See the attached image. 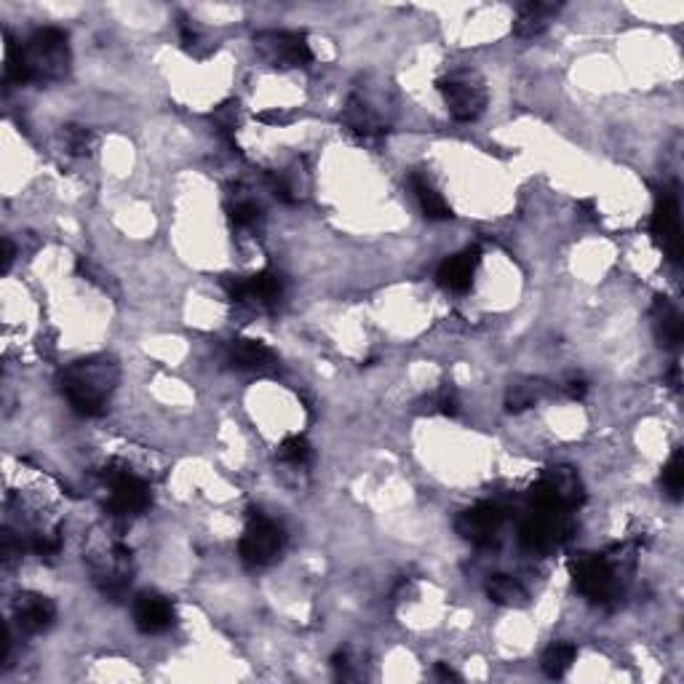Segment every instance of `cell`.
Segmentation results:
<instances>
[{
    "label": "cell",
    "mask_w": 684,
    "mask_h": 684,
    "mask_svg": "<svg viewBox=\"0 0 684 684\" xmlns=\"http://www.w3.org/2000/svg\"><path fill=\"white\" fill-rule=\"evenodd\" d=\"M412 190H415L417 196V204H420V209H423V214L428 217V220H436V222H444V220H452V209H449V204L444 201V196H441L439 190L433 188V182L425 177V174H420V171H415L412 174Z\"/></svg>",
    "instance_id": "19"
},
{
    "label": "cell",
    "mask_w": 684,
    "mask_h": 684,
    "mask_svg": "<svg viewBox=\"0 0 684 684\" xmlns=\"http://www.w3.org/2000/svg\"><path fill=\"white\" fill-rule=\"evenodd\" d=\"M33 551L41 559H51V556H57L59 551V535L57 532H49V535H38V538L33 540Z\"/></svg>",
    "instance_id": "29"
},
{
    "label": "cell",
    "mask_w": 684,
    "mask_h": 684,
    "mask_svg": "<svg viewBox=\"0 0 684 684\" xmlns=\"http://www.w3.org/2000/svg\"><path fill=\"white\" fill-rule=\"evenodd\" d=\"M67 70H70V43L65 30L43 27L19 51H14L9 41L6 67H3V78L9 86L59 81L65 78Z\"/></svg>",
    "instance_id": "1"
},
{
    "label": "cell",
    "mask_w": 684,
    "mask_h": 684,
    "mask_svg": "<svg viewBox=\"0 0 684 684\" xmlns=\"http://www.w3.org/2000/svg\"><path fill=\"white\" fill-rule=\"evenodd\" d=\"M652 332H655V340H658L660 348H676L682 342V313L666 297H655V305H652Z\"/></svg>",
    "instance_id": "16"
},
{
    "label": "cell",
    "mask_w": 684,
    "mask_h": 684,
    "mask_svg": "<svg viewBox=\"0 0 684 684\" xmlns=\"http://www.w3.org/2000/svg\"><path fill=\"white\" fill-rule=\"evenodd\" d=\"M62 137H65L67 150H70L73 155H89L91 153V145H94V134H91V129H86V126H75V123H70V126H65V131H62Z\"/></svg>",
    "instance_id": "25"
},
{
    "label": "cell",
    "mask_w": 684,
    "mask_h": 684,
    "mask_svg": "<svg viewBox=\"0 0 684 684\" xmlns=\"http://www.w3.org/2000/svg\"><path fill=\"white\" fill-rule=\"evenodd\" d=\"M572 580L580 594L588 596L591 602H610L618 596V580L615 567L607 562V556L599 554H578L570 562Z\"/></svg>",
    "instance_id": "4"
},
{
    "label": "cell",
    "mask_w": 684,
    "mask_h": 684,
    "mask_svg": "<svg viewBox=\"0 0 684 684\" xmlns=\"http://www.w3.org/2000/svg\"><path fill=\"white\" fill-rule=\"evenodd\" d=\"M222 286L233 302H254L260 308H273L284 297V276L276 270H260L249 278L225 276Z\"/></svg>",
    "instance_id": "8"
},
{
    "label": "cell",
    "mask_w": 684,
    "mask_h": 684,
    "mask_svg": "<svg viewBox=\"0 0 684 684\" xmlns=\"http://www.w3.org/2000/svg\"><path fill=\"white\" fill-rule=\"evenodd\" d=\"M556 11H559V6H554V3H522L516 9V19H513V35L516 38H535V35L546 33L548 22Z\"/></svg>",
    "instance_id": "18"
},
{
    "label": "cell",
    "mask_w": 684,
    "mask_h": 684,
    "mask_svg": "<svg viewBox=\"0 0 684 684\" xmlns=\"http://www.w3.org/2000/svg\"><path fill=\"white\" fill-rule=\"evenodd\" d=\"M436 86H439L444 105L455 121H476L487 107V91L473 75L455 73L449 78H441Z\"/></svg>",
    "instance_id": "5"
},
{
    "label": "cell",
    "mask_w": 684,
    "mask_h": 684,
    "mask_svg": "<svg viewBox=\"0 0 684 684\" xmlns=\"http://www.w3.org/2000/svg\"><path fill=\"white\" fill-rule=\"evenodd\" d=\"M257 121L262 123H289L292 115L281 113V110H265V113H257Z\"/></svg>",
    "instance_id": "31"
},
{
    "label": "cell",
    "mask_w": 684,
    "mask_h": 684,
    "mask_svg": "<svg viewBox=\"0 0 684 684\" xmlns=\"http://www.w3.org/2000/svg\"><path fill=\"white\" fill-rule=\"evenodd\" d=\"M540 399V385L535 383H516L505 393V409L508 412H524V409L535 407Z\"/></svg>",
    "instance_id": "22"
},
{
    "label": "cell",
    "mask_w": 684,
    "mask_h": 684,
    "mask_svg": "<svg viewBox=\"0 0 684 684\" xmlns=\"http://www.w3.org/2000/svg\"><path fill=\"white\" fill-rule=\"evenodd\" d=\"M212 118L214 123L220 126V131H225V134L233 131L238 123V102H225V105H220L212 113Z\"/></svg>",
    "instance_id": "27"
},
{
    "label": "cell",
    "mask_w": 684,
    "mask_h": 684,
    "mask_svg": "<svg viewBox=\"0 0 684 684\" xmlns=\"http://www.w3.org/2000/svg\"><path fill=\"white\" fill-rule=\"evenodd\" d=\"M436 676H439V679H444V682H460V674H457V671H452V668L444 666V663H439V666H436Z\"/></svg>",
    "instance_id": "33"
},
{
    "label": "cell",
    "mask_w": 684,
    "mask_h": 684,
    "mask_svg": "<svg viewBox=\"0 0 684 684\" xmlns=\"http://www.w3.org/2000/svg\"><path fill=\"white\" fill-rule=\"evenodd\" d=\"M436 407H439V412H444V415H449V417L460 415V401H457L455 388L444 385V388L436 393Z\"/></svg>",
    "instance_id": "28"
},
{
    "label": "cell",
    "mask_w": 684,
    "mask_h": 684,
    "mask_svg": "<svg viewBox=\"0 0 684 684\" xmlns=\"http://www.w3.org/2000/svg\"><path fill=\"white\" fill-rule=\"evenodd\" d=\"M572 524L564 508H535L530 519L522 524V543L532 551H548L570 538Z\"/></svg>",
    "instance_id": "9"
},
{
    "label": "cell",
    "mask_w": 684,
    "mask_h": 684,
    "mask_svg": "<svg viewBox=\"0 0 684 684\" xmlns=\"http://www.w3.org/2000/svg\"><path fill=\"white\" fill-rule=\"evenodd\" d=\"M11 262H14V244H11L9 238H3V265H0V270L9 273Z\"/></svg>",
    "instance_id": "32"
},
{
    "label": "cell",
    "mask_w": 684,
    "mask_h": 684,
    "mask_svg": "<svg viewBox=\"0 0 684 684\" xmlns=\"http://www.w3.org/2000/svg\"><path fill=\"white\" fill-rule=\"evenodd\" d=\"M134 623L142 634H163L174 626V607L166 596L145 591L134 599Z\"/></svg>",
    "instance_id": "14"
},
{
    "label": "cell",
    "mask_w": 684,
    "mask_h": 684,
    "mask_svg": "<svg viewBox=\"0 0 684 684\" xmlns=\"http://www.w3.org/2000/svg\"><path fill=\"white\" fill-rule=\"evenodd\" d=\"M228 364L236 369H268L276 364V353L252 337H238L228 345Z\"/></svg>",
    "instance_id": "17"
},
{
    "label": "cell",
    "mask_w": 684,
    "mask_h": 684,
    "mask_svg": "<svg viewBox=\"0 0 684 684\" xmlns=\"http://www.w3.org/2000/svg\"><path fill=\"white\" fill-rule=\"evenodd\" d=\"M479 262V249H465V252L460 254H452V257H447V260L441 262L439 273H436V281H439L444 289H449V292H465V289H471L473 273L479 268Z\"/></svg>",
    "instance_id": "15"
},
{
    "label": "cell",
    "mask_w": 684,
    "mask_h": 684,
    "mask_svg": "<svg viewBox=\"0 0 684 684\" xmlns=\"http://www.w3.org/2000/svg\"><path fill=\"white\" fill-rule=\"evenodd\" d=\"M575 658H578V647H575V644H551V647L543 652V671H546V676H551V679H562V676L572 668Z\"/></svg>",
    "instance_id": "21"
},
{
    "label": "cell",
    "mask_w": 684,
    "mask_h": 684,
    "mask_svg": "<svg viewBox=\"0 0 684 684\" xmlns=\"http://www.w3.org/2000/svg\"><path fill=\"white\" fill-rule=\"evenodd\" d=\"M14 618H17L19 628L25 634H41L57 620V607H54L49 596L25 591V594H19L14 599Z\"/></svg>",
    "instance_id": "13"
},
{
    "label": "cell",
    "mask_w": 684,
    "mask_h": 684,
    "mask_svg": "<svg viewBox=\"0 0 684 684\" xmlns=\"http://www.w3.org/2000/svg\"><path fill=\"white\" fill-rule=\"evenodd\" d=\"M663 487H666L668 497L671 500H682V489H684V465H682V449H676L671 460L663 465Z\"/></svg>",
    "instance_id": "23"
},
{
    "label": "cell",
    "mask_w": 684,
    "mask_h": 684,
    "mask_svg": "<svg viewBox=\"0 0 684 684\" xmlns=\"http://www.w3.org/2000/svg\"><path fill=\"white\" fill-rule=\"evenodd\" d=\"M254 49L273 67H308L313 62L308 38L302 33H260Z\"/></svg>",
    "instance_id": "10"
},
{
    "label": "cell",
    "mask_w": 684,
    "mask_h": 684,
    "mask_svg": "<svg viewBox=\"0 0 684 684\" xmlns=\"http://www.w3.org/2000/svg\"><path fill=\"white\" fill-rule=\"evenodd\" d=\"M278 457H281L284 463L305 465L310 457H313V449H310L305 436H289V439L281 441V447H278Z\"/></svg>",
    "instance_id": "24"
},
{
    "label": "cell",
    "mask_w": 684,
    "mask_h": 684,
    "mask_svg": "<svg viewBox=\"0 0 684 684\" xmlns=\"http://www.w3.org/2000/svg\"><path fill=\"white\" fill-rule=\"evenodd\" d=\"M107 487H110V500H107V508L113 516H139V513L147 511L150 505V489L139 476H134L131 471L121 468L115 471L110 468V473L105 476Z\"/></svg>",
    "instance_id": "11"
},
{
    "label": "cell",
    "mask_w": 684,
    "mask_h": 684,
    "mask_svg": "<svg viewBox=\"0 0 684 684\" xmlns=\"http://www.w3.org/2000/svg\"><path fill=\"white\" fill-rule=\"evenodd\" d=\"M503 524V511L495 503H479L473 508H465L457 516L455 530L460 538H465L473 546L489 548L497 543V532Z\"/></svg>",
    "instance_id": "12"
},
{
    "label": "cell",
    "mask_w": 684,
    "mask_h": 684,
    "mask_svg": "<svg viewBox=\"0 0 684 684\" xmlns=\"http://www.w3.org/2000/svg\"><path fill=\"white\" fill-rule=\"evenodd\" d=\"M115 385H118V364L110 356L78 359L59 375V388L70 401L73 412L83 417L105 415Z\"/></svg>",
    "instance_id": "2"
},
{
    "label": "cell",
    "mask_w": 684,
    "mask_h": 684,
    "mask_svg": "<svg viewBox=\"0 0 684 684\" xmlns=\"http://www.w3.org/2000/svg\"><path fill=\"white\" fill-rule=\"evenodd\" d=\"M286 546L284 527L265 513L252 511L249 513V524H246L244 538L238 543V556L246 567H268L276 562Z\"/></svg>",
    "instance_id": "3"
},
{
    "label": "cell",
    "mask_w": 684,
    "mask_h": 684,
    "mask_svg": "<svg viewBox=\"0 0 684 684\" xmlns=\"http://www.w3.org/2000/svg\"><path fill=\"white\" fill-rule=\"evenodd\" d=\"M650 230L655 244L663 249L668 260L679 262V257H682V225H679V196H676V188H663L658 193Z\"/></svg>",
    "instance_id": "7"
},
{
    "label": "cell",
    "mask_w": 684,
    "mask_h": 684,
    "mask_svg": "<svg viewBox=\"0 0 684 684\" xmlns=\"http://www.w3.org/2000/svg\"><path fill=\"white\" fill-rule=\"evenodd\" d=\"M487 596L489 602L500 604V607H524L527 604V588L508 575H492L487 580Z\"/></svg>",
    "instance_id": "20"
},
{
    "label": "cell",
    "mask_w": 684,
    "mask_h": 684,
    "mask_svg": "<svg viewBox=\"0 0 684 684\" xmlns=\"http://www.w3.org/2000/svg\"><path fill=\"white\" fill-rule=\"evenodd\" d=\"M564 391L570 393V399H586L588 383L583 377H572V380H567V385H564Z\"/></svg>",
    "instance_id": "30"
},
{
    "label": "cell",
    "mask_w": 684,
    "mask_h": 684,
    "mask_svg": "<svg viewBox=\"0 0 684 684\" xmlns=\"http://www.w3.org/2000/svg\"><path fill=\"white\" fill-rule=\"evenodd\" d=\"M230 222H233L236 228H252V225L260 222V206L254 204V201H249V198L236 201V204L230 206Z\"/></svg>",
    "instance_id": "26"
},
{
    "label": "cell",
    "mask_w": 684,
    "mask_h": 684,
    "mask_svg": "<svg viewBox=\"0 0 684 684\" xmlns=\"http://www.w3.org/2000/svg\"><path fill=\"white\" fill-rule=\"evenodd\" d=\"M583 497H586L583 481L567 465L548 468L538 487H532V503H535V508H564V511H570V508L583 503Z\"/></svg>",
    "instance_id": "6"
}]
</instances>
